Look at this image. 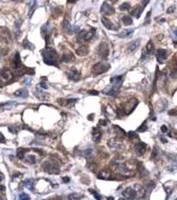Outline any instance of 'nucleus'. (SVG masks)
I'll list each match as a JSON object with an SVG mask.
<instances>
[{"label": "nucleus", "mask_w": 177, "mask_h": 200, "mask_svg": "<svg viewBox=\"0 0 177 200\" xmlns=\"http://www.w3.org/2000/svg\"><path fill=\"white\" fill-rule=\"evenodd\" d=\"M111 166H112L113 171H115L116 173H119V175L124 176V177H130V176L134 175V171H132L127 164H126L123 160L119 159H113L111 162Z\"/></svg>", "instance_id": "1"}, {"label": "nucleus", "mask_w": 177, "mask_h": 200, "mask_svg": "<svg viewBox=\"0 0 177 200\" xmlns=\"http://www.w3.org/2000/svg\"><path fill=\"white\" fill-rule=\"evenodd\" d=\"M43 60L48 65H58V55L55 49L47 47L42 52Z\"/></svg>", "instance_id": "2"}, {"label": "nucleus", "mask_w": 177, "mask_h": 200, "mask_svg": "<svg viewBox=\"0 0 177 200\" xmlns=\"http://www.w3.org/2000/svg\"><path fill=\"white\" fill-rule=\"evenodd\" d=\"M139 193H141L143 196V194H145V190H143V188H141L139 185L135 186V188L129 186V188H125V190L123 191V196H124L126 199H135V198L139 195Z\"/></svg>", "instance_id": "3"}, {"label": "nucleus", "mask_w": 177, "mask_h": 200, "mask_svg": "<svg viewBox=\"0 0 177 200\" xmlns=\"http://www.w3.org/2000/svg\"><path fill=\"white\" fill-rule=\"evenodd\" d=\"M42 169L45 172L49 173V174H59L60 173V166H59L58 162H56V160H47L43 163Z\"/></svg>", "instance_id": "4"}, {"label": "nucleus", "mask_w": 177, "mask_h": 200, "mask_svg": "<svg viewBox=\"0 0 177 200\" xmlns=\"http://www.w3.org/2000/svg\"><path fill=\"white\" fill-rule=\"evenodd\" d=\"M109 68H110L109 63H106V62H99V63L93 65V68H92V74L95 75V76L104 74L105 72H107Z\"/></svg>", "instance_id": "5"}, {"label": "nucleus", "mask_w": 177, "mask_h": 200, "mask_svg": "<svg viewBox=\"0 0 177 200\" xmlns=\"http://www.w3.org/2000/svg\"><path fill=\"white\" fill-rule=\"evenodd\" d=\"M13 79H14V74L9 70H5V68L0 70V83L2 85L9 83L11 81H13Z\"/></svg>", "instance_id": "6"}, {"label": "nucleus", "mask_w": 177, "mask_h": 200, "mask_svg": "<svg viewBox=\"0 0 177 200\" xmlns=\"http://www.w3.org/2000/svg\"><path fill=\"white\" fill-rule=\"evenodd\" d=\"M95 28H89V31H86V30H83L79 33L78 35V40L79 41H89L91 40L92 38L95 37Z\"/></svg>", "instance_id": "7"}, {"label": "nucleus", "mask_w": 177, "mask_h": 200, "mask_svg": "<svg viewBox=\"0 0 177 200\" xmlns=\"http://www.w3.org/2000/svg\"><path fill=\"white\" fill-rule=\"evenodd\" d=\"M98 54L103 60H105V59L108 57V55H109V46H108V44H107L106 42H102L101 44L99 45Z\"/></svg>", "instance_id": "8"}, {"label": "nucleus", "mask_w": 177, "mask_h": 200, "mask_svg": "<svg viewBox=\"0 0 177 200\" xmlns=\"http://www.w3.org/2000/svg\"><path fill=\"white\" fill-rule=\"evenodd\" d=\"M68 78L72 81H79L81 79V73H80L76 68H71L69 71L67 72Z\"/></svg>", "instance_id": "9"}, {"label": "nucleus", "mask_w": 177, "mask_h": 200, "mask_svg": "<svg viewBox=\"0 0 177 200\" xmlns=\"http://www.w3.org/2000/svg\"><path fill=\"white\" fill-rule=\"evenodd\" d=\"M102 22H103V24H104V26L106 28H108V30H111V31H117L119 28V25H116L114 24L113 22H111L108 18H105V17H103L102 18Z\"/></svg>", "instance_id": "10"}, {"label": "nucleus", "mask_w": 177, "mask_h": 200, "mask_svg": "<svg viewBox=\"0 0 177 200\" xmlns=\"http://www.w3.org/2000/svg\"><path fill=\"white\" fill-rule=\"evenodd\" d=\"M167 56H168V53H167L166 49H159L156 51V59H157V61L159 63H164L166 61V59H167Z\"/></svg>", "instance_id": "11"}, {"label": "nucleus", "mask_w": 177, "mask_h": 200, "mask_svg": "<svg viewBox=\"0 0 177 200\" xmlns=\"http://www.w3.org/2000/svg\"><path fill=\"white\" fill-rule=\"evenodd\" d=\"M101 12L106 14V15H112V14H114V9H113V6L110 5L109 3L104 2L101 6Z\"/></svg>", "instance_id": "12"}, {"label": "nucleus", "mask_w": 177, "mask_h": 200, "mask_svg": "<svg viewBox=\"0 0 177 200\" xmlns=\"http://www.w3.org/2000/svg\"><path fill=\"white\" fill-rule=\"evenodd\" d=\"M134 150H135V152H136V154L139 155V156H141V155H143L145 153H146L147 144H146V143H143V142H138L137 144L135 145Z\"/></svg>", "instance_id": "13"}, {"label": "nucleus", "mask_w": 177, "mask_h": 200, "mask_svg": "<svg viewBox=\"0 0 177 200\" xmlns=\"http://www.w3.org/2000/svg\"><path fill=\"white\" fill-rule=\"evenodd\" d=\"M109 146L113 150H119V148H122L123 144H122V141L119 140V139L115 138V139H111L109 140Z\"/></svg>", "instance_id": "14"}, {"label": "nucleus", "mask_w": 177, "mask_h": 200, "mask_svg": "<svg viewBox=\"0 0 177 200\" xmlns=\"http://www.w3.org/2000/svg\"><path fill=\"white\" fill-rule=\"evenodd\" d=\"M141 45V39H135L134 41H132L130 44H129L128 46V53H132V52H134V51H136V49H138V46Z\"/></svg>", "instance_id": "15"}, {"label": "nucleus", "mask_w": 177, "mask_h": 200, "mask_svg": "<svg viewBox=\"0 0 177 200\" xmlns=\"http://www.w3.org/2000/svg\"><path fill=\"white\" fill-rule=\"evenodd\" d=\"M101 137H102V132L100 127H93L92 129V139H93V141L95 142H99L101 140Z\"/></svg>", "instance_id": "16"}, {"label": "nucleus", "mask_w": 177, "mask_h": 200, "mask_svg": "<svg viewBox=\"0 0 177 200\" xmlns=\"http://www.w3.org/2000/svg\"><path fill=\"white\" fill-rule=\"evenodd\" d=\"M63 62H69V61H73L74 60V56L73 54L70 52V51H66V52L63 54L62 56V59H61Z\"/></svg>", "instance_id": "17"}, {"label": "nucleus", "mask_w": 177, "mask_h": 200, "mask_svg": "<svg viewBox=\"0 0 177 200\" xmlns=\"http://www.w3.org/2000/svg\"><path fill=\"white\" fill-rule=\"evenodd\" d=\"M63 28H64V31L66 32V33H68V34H71L73 32V30H76V31L78 30V28H73L67 20H64V21H63Z\"/></svg>", "instance_id": "18"}, {"label": "nucleus", "mask_w": 177, "mask_h": 200, "mask_svg": "<svg viewBox=\"0 0 177 200\" xmlns=\"http://www.w3.org/2000/svg\"><path fill=\"white\" fill-rule=\"evenodd\" d=\"M13 64H14V68L16 70H18V68H22L21 66V60H20V55H19V53L17 52L15 54V57L13 58Z\"/></svg>", "instance_id": "19"}, {"label": "nucleus", "mask_w": 177, "mask_h": 200, "mask_svg": "<svg viewBox=\"0 0 177 200\" xmlns=\"http://www.w3.org/2000/svg\"><path fill=\"white\" fill-rule=\"evenodd\" d=\"M76 101V99H58V103L62 106H67Z\"/></svg>", "instance_id": "20"}, {"label": "nucleus", "mask_w": 177, "mask_h": 200, "mask_svg": "<svg viewBox=\"0 0 177 200\" xmlns=\"http://www.w3.org/2000/svg\"><path fill=\"white\" fill-rule=\"evenodd\" d=\"M154 51H155V49H154V44H153L152 41H149V42L147 43L145 52L147 53V55L148 56H151L152 54H154Z\"/></svg>", "instance_id": "21"}, {"label": "nucleus", "mask_w": 177, "mask_h": 200, "mask_svg": "<svg viewBox=\"0 0 177 200\" xmlns=\"http://www.w3.org/2000/svg\"><path fill=\"white\" fill-rule=\"evenodd\" d=\"M111 84L114 86H116V87H119L121 86V84H122L123 82V76H117V77H113L111 78Z\"/></svg>", "instance_id": "22"}, {"label": "nucleus", "mask_w": 177, "mask_h": 200, "mask_svg": "<svg viewBox=\"0 0 177 200\" xmlns=\"http://www.w3.org/2000/svg\"><path fill=\"white\" fill-rule=\"evenodd\" d=\"M119 87H116V86H114V85H112V84H111L109 87H107V89H105L104 93H105V94H107V95H111V96L115 95L116 92L119 91Z\"/></svg>", "instance_id": "23"}, {"label": "nucleus", "mask_w": 177, "mask_h": 200, "mask_svg": "<svg viewBox=\"0 0 177 200\" xmlns=\"http://www.w3.org/2000/svg\"><path fill=\"white\" fill-rule=\"evenodd\" d=\"M89 52V49H88V46L87 45H81L79 47V49H76V54L80 56H85L87 55Z\"/></svg>", "instance_id": "24"}, {"label": "nucleus", "mask_w": 177, "mask_h": 200, "mask_svg": "<svg viewBox=\"0 0 177 200\" xmlns=\"http://www.w3.org/2000/svg\"><path fill=\"white\" fill-rule=\"evenodd\" d=\"M143 6H135L134 9H132V12H131V15L132 16H134V17H136V18H139V16H141V12H143Z\"/></svg>", "instance_id": "25"}, {"label": "nucleus", "mask_w": 177, "mask_h": 200, "mask_svg": "<svg viewBox=\"0 0 177 200\" xmlns=\"http://www.w3.org/2000/svg\"><path fill=\"white\" fill-rule=\"evenodd\" d=\"M111 177V174L108 169H103L99 173V178L100 179H109Z\"/></svg>", "instance_id": "26"}, {"label": "nucleus", "mask_w": 177, "mask_h": 200, "mask_svg": "<svg viewBox=\"0 0 177 200\" xmlns=\"http://www.w3.org/2000/svg\"><path fill=\"white\" fill-rule=\"evenodd\" d=\"M15 96H16V97H22V98H26V97L28 96L27 89H18V91L15 93Z\"/></svg>", "instance_id": "27"}, {"label": "nucleus", "mask_w": 177, "mask_h": 200, "mask_svg": "<svg viewBox=\"0 0 177 200\" xmlns=\"http://www.w3.org/2000/svg\"><path fill=\"white\" fill-rule=\"evenodd\" d=\"M24 159L26 162L31 163V164H34V163H36L38 161V157H36L35 155H28V156L24 157Z\"/></svg>", "instance_id": "28"}, {"label": "nucleus", "mask_w": 177, "mask_h": 200, "mask_svg": "<svg viewBox=\"0 0 177 200\" xmlns=\"http://www.w3.org/2000/svg\"><path fill=\"white\" fill-rule=\"evenodd\" d=\"M132 33H133V30H132V28H128V30H125V31H123L122 33H119V37H123V38L129 37L130 35H132Z\"/></svg>", "instance_id": "29"}, {"label": "nucleus", "mask_w": 177, "mask_h": 200, "mask_svg": "<svg viewBox=\"0 0 177 200\" xmlns=\"http://www.w3.org/2000/svg\"><path fill=\"white\" fill-rule=\"evenodd\" d=\"M122 20H123V23H124L125 25H131L132 24V19H131V17H129V16H123Z\"/></svg>", "instance_id": "30"}, {"label": "nucleus", "mask_w": 177, "mask_h": 200, "mask_svg": "<svg viewBox=\"0 0 177 200\" xmlns=\"http://www.w3.org/2000/svg\"><path fill=\"white\" fill-rule=\"evenodd\" d=\"M113 129H114V132L116 133V135H119V136H125L126 135L125 131H124V129H122L121 127H119L117 125H114Z\"/></svg>", "instance_id": "31"}, {"label": "nucleus", "mask_w": 177, "mask_h": 200, "mask_svg": "<svg viewBox=\"0 0 177 200\" xmlns=\"http://www.w3.org/2000/svg\"><path fill=\"white\" fill-rule=\"evenodd\" d=\"M26 151H27V150H25V148H19L18 151H17V157H18L19 159H23Z\"/></svg>", "instance_id": "32"}, {"label": "nucleus", "mask_w": 177, "mask_h": 200, "mask_svg": "<svg viewBox=\"0 0 177 200\" xmlns=\"http://www.w3.org/2000/svg\"><path fill=\"white\" fill-rule=\"evenodd\" d=\"M33 183H34V180H33V179H27V180H25V181L23 182V184H24L27 188H30V190H33Z\"/></svg>", "instance_id": "33"}, {"label": "nucleus", "mask_w": 177, "mask_h": 200, "mask_svg": "<svg viewBox=\"0 0 177 200\" xmlns=\"http://www.w3.org/2000/svg\"><path fill=\"white\" fill-rule=\"evenodd\" d=\"M83 196L81 194H76V193H73V194L69 195L68 196V199H81Z\"/></svg>", "instance_id": "34"}, {"label": "nucleus", "mask_w": 177, "mask_h": 200, "mask_svg": "<svg viewBox=\"0 0 177 200\" xmlns=\"http://www.w3.org/2000/svg\"><path fill=\"white\" fill-rule=\"evenodd\" d=\"M146 123H147V121H145V122L141 124L139 127L137 129V132H139V133H141V132H146L147 129H148V126H146Z\"/></svg>", "instance_id": "35"}, {"label": "nucleus", "mask_w": 177, "mask_h": 200, "mask_svg": "<svg viewBox=\"0 0 177 200\" xmlns=\"http://www.w3.org/2000/svg\"><path fill=\"white\" fill-rule=\"evenodd\" d=\"M130 9V4H129V3H123L122 5L119 6V9H121V11H128V9Z\"/></svg>", "instance_id": "36"}, {"label": "nucleus", "mask_w": 177, "mask_h": 200, "mask_svg": "<svg viewBox=\"0 0 177 200\" xmlns=\"http://www.w3.org/2000/svg\"><path fill=\"white\" fill-rule=\"evenodd\" d=\"M23 47H24V49H34V45L30 44L27 39H24V41H23Z\"/></svg>", "instance_id": "37"}, {"label": "nucleus", "mask_w": 177, "mask_h": 200, "mask_svg": "<svg viewBox=\"0 0 177 200\" xmlns=\"http://www.w3.org/2000/svg\"><path fill=\"white\" fill-rule=\"evenodd\" d=\"M157 155H158V148H153V153H152V159H155V157H157Z\"/></svg>", "instance_id": "38"}, {"label": "nucleus", "mask_w": 177, "mask_h": 200, "mask_svg": "<svg viewBox=\"0 0 177 200\" xmlns=\"http://www.w3.org/2000/svg\"><path fill=\"white\" fill-rule=\"evenodd\" d=\"M20 199H25V200H28L30 199V197H28L27 195L25 194V193H22V194H20Z\"/></svg>", "instance_id": "39"}, {"label": "nucleus", "mask_w": 177, "mask_h": 200, "mask_svg": "<svg viewBox=\"0 0 177 200\" xmlns=\"http://www.w3.org/2000/svg\"><path fill=\"white\" fill-rule=\"evenodd\" d=\"M129 137H130V138H138V136L136 135V133H134V132L129 133Z\"/></svg>", "instance_id": "40"}, {"label": "nucleus", "mask_w": 177, "mask_h": 200, "mask_svg": "<svg viewBox=\"0 0 177 200\" xmlns=\"http://www.w3.org/2000/svg\"><path fill=\"white\" fill-rule=\"evenodd\" d=\"M5 142H6V139L4 138V136L0 133V143H5Z\"/></svg>", "instance_id": "41"}, {"label": "nucleus", "mask_w": 177, "mask_h": 200, "mask_svg": "<svg viewBox=\"0 0 177 200\" xmlns=\"http://www.w3.org/2000/svg\"><path fill=\"white\" fill-rule=\"evenodd\" d=\"M88 94H89V95L98 96L99 95V92H97V91H88Z\"/></svg>", "instance_id": "42"}, {"label": "nucleus", "mask_w": 177, "mask_h": 200, "mask_svg": "<svg viewBox=\"0 0 177 200\" xmlns=\"http://www.w3.org/2000/svg\"><path fill=\"white\" fill-rule=\"evenodd\" d=\"M149 1H150V0H141V6H143V7H145V6L149 3Z\"/></svg>", "instance_id": "43"}, {"label": "nucleus", "mask_w": 177, "mask_h": 200, "mask_svg": "<svg viewBox=\"0 0 177 200\" xmlns=\"http://www.w3.org/2000/svg\"><path fill=\"white\" fill-rule=\"evenodd\" d=\"M107 123H108V121H107V120H100L99 124H100V125H106Z\"/></svg>", "instance_id": "44"}, {"label": "nucleus", "mask_w": 177, "mask_h": 200, "mask_svg": "<svg viewBox=\"0 0 177 200\" xmlns=\"http://www.w3.org/2000/svg\"><path fill=\"white\" fill-rule=\"evenodd\" d=\"M162 133L168 132V126H167V125H162Z\"/></svg>", "instance_id": "45"}, {"label": "nucleus", "mask_w": 177, "mask_h": 200, "mask_svg": "<svg viewBox=\"0 0 177 200\" xmlns=\"http://www.w3.org/2000/svg\"><path fill=\"white\" fill-rule=\"evenodd\" d=\"M5 192V188L3 186V185L0 184V194H2V193H4Z\"/></svg>", "instance_id": "46"}, {"label": "nucleus", "mask_w": 177, "mask_h": 200, "mask_svg": "<svg viewBox=\"0 0 177 200\" xmlns=\"http://www.w3.org/2000/svg\"><path fill=\"white\" fill-rule=\"evenodd\" d=\"M40 86H41V87H43V89H47V85H46L45 83H43V82L40 83Z\"/></svg>", "instance_id": "47"}, {"label": "nucleus", "mask_w": 177, "mask_h": 200, "mask_svg": "<svg viewBox=\"0 0 177 200\" xmlns=\"http://www.w3.org/2000/svg\"><path fill=\"white\" fill-rule=\"evenodd\" d=\"M169 114L170 115H177V111H170L169 112Z\"/></svg>", "instance_id": "48"}, {"label": "nucleus", "mask_w": 177, "mask_h": 200, "mask_svg": "<svg viewBox=\"0 0 177 200\" xmlns=\"http://www.w3.org/2000/svg\"><path fill=\"white\" fill-rule=\"evenodd\" d=\"M174 6H173V7H170V9H168V13H172V12H174Z\"/></svg>", "instance_id": "49"}, {"label": "nucleus", "mask_w": 177, "mask_h": 200, "mask_svg": "<svg viewBox=\"0 0 177 200\" xmlns=\"http://www.w3.org/2000/svg\"><path fill=\"white\" fill-rule=\"evenodd\" d=\"M63 181H64V182H68V181H69V178H67V177H66V178H63Z\"/></svg>", "instance_id": "50"}, {"label": "nucleus", "mask_w": 177, "mask_h": 200, "mask_svg": "<svg viewBox=\"0 0 177 200\" xmlns=\"http://www.w3.org/2000/svg\"><path fill=\"white\" fill-rule=\"evenodd\" d=\"M78 0H68V2L69 3H73V2H76Z\"/></svg>", "instance_id": "51"}, {"label": "nucleus", "mask_w": 177, "mask_h": 200, "mask_svg": "<svg viewBox=\"0 0 177 200\" xmlns=\"http://www.w3.org/2000/svg\"><path fill=\"white\" fill-rule=\"evenodd\" d=\"M89 192H90V193H92V194L95 195V194H97V192L95 191H93V190H89Z\"/></svg>", "instance_id": "52"}, {"label": "nucleus", "mask_w": 177, "mask_h": 200, "mask_svg": "<svg viewBox=\"0 0 177 200\" xmlns=\"http://www.w3.org/2000/svg\"><path fill=\"white\" fill-rule=\"evenodd\" d=\"M162 142H165V143H166V142H167V139L164 138V137H162Z\"/></svg>", "instance_id": "53"}, {"label": "nucleus", "mask_w": 177, "mask_h": 200, "mask_svg": "<svg viewBox=\"0 0 177 200\" xmlns=\"http://www.w3.org/2000/svg\"><path fill=\"white\" fill-rule=\"evenodd\" d=\"M92 117H93V115H90V116H88V119L89 120H92V119H93Z\"/></svg>", "instance_id": "54"}, {"label": "nucleus", "mask_w": 177, "mask_h": 200, "mask_svg": "<svg viewBox=\"0 0 177 200\" xmlns=\"http://www.w3.org/2000/svg\"><path fill=\"white\" fill-rule=\"evenodd\" d=\"M175 64H176V68H177V56H176V60H175Z\"/></svg>", "instance_id": "55"}, {"label": "nucleus", "mask_w": 177, "mask_h": 200, "mask_svg": "<svg viewBox=\"0 0 177 200\" xmlns=\"http://www.w3.org/2000/svg\"><path fill=\"white\" fill-rule=\"evenodd\" d=\"M110 1H111V2H116L117 0H110Z\"/></svg>", "instance_id": "56"}, {"label": "nucleus", "mask_w": 177, "mask_h": 200, "mask_svg": "<svg viewBox=\"0 0 177 200\" xmlns=\"http://www.w3.org/2000/svg\"><path fill=\"white\" fill-rule=\"evenodd\" d=\"M175 35H176V36H177V30H176V31H175Z\"/></svg>", "instance_id": "57"}]
</instances>
